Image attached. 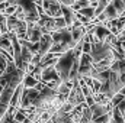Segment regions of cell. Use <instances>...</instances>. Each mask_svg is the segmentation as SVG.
<instances>
[{
	"label": "cell",
	"mask_w": 125,
	"mask_h": 123,
	"mask_svg": "<svg viewBox=\"0 0 125 123\" xmlns=\"http://www.w3.org/2000/svg\"><path fill=\"white\" fill-rule=\"evenodd\" d=\"M124 123H125V117H124Z\"/></svg>",
	"instance_id": "obj_34"
},
{
	"label": "cell",
	"mask_w": 125,
	"mask_h": 123,
	"mask_svg": "<svg viewBox=\"0 0 125 123\" xmlns=\"http://www.w3.org/2000/svg\"><path fill=\"white\" fill-rule=\"evenodd\" d=\"M38 93L39 91H38L35 87H31V88H25V87H23V90H22V96H21L19 109L26 110V109L32 107V103H33V100L36 98Z\"/></svg>",
	"instance_id": "obj_4"
},
{
	"label": "cell",
	"mask_w": 125,
	"mask_h": 123,
	"mask_svg": "<svg viewBox=\"0 0 125 123\" xmlns=\"http://www.w3.org/2000/svg\"><path fill=\"white\" fill-rule=\"evenodd\" d=\"M13 91H15V88H12V87H3V90L0 93V103L1 104H4V106H9V103H10V98H12V96H13Z\"/></svg>",
	"instance_id": "obj_13"
},
{
	"label": "cell",
	"mask_w": 125,
	"mask_h": 123,
	"mask_svg": "<svg viewBox=\"0 0 125 123\" xmlns=\"http://www.w3.org/2000/svg\"><path fill=\"white\" fill-rule=\"evenodd\" d=\"M52 45V38H51V33H42L41 39H39V51H38V55L42 57L45 55L48 51H50V46Z\"/></svg>",
	"instance_id": "obj_9"
},
{
	"label": "cell",
	"mask_w": 125,
	"mask_h": 123,
	"mask_svg": "<svg viewBox=\"0 0 125 123\" xmlns=\"http://www.w3.org/2000/svg\"><path fill=\"white\" fill-rule=\"evenodd\" d=\"M71 48H68L65 44H60V42H52V45L50 46V51L51 54H64L65 51H68Z\"/></svg>",
	"instance_id": "obj_15"
},
{
	"label": "cell",
	"mask_w": 125,
	"mask_h": 123,
	"mask_svg": "<svg viewBox=\"0 0 125 123\" xmlns=\"http://www.w3.org/2000/svg\"><path fill=\"white\" fill-rule=\"evenodd\" d=\"M54 25H55V31H57V29L65 28V22H64L62 16H60V18H54Z\"/></svg>",
	"instance_id": "obj_26"
},
{
	"label": "cell",
	"mask_w": 125,
	"mask_h": 123,
	"mask_svg": "<svg viewBox=\"0 0 125 123\" xmlns=\"http://www.w3.org/2000/svg\"><path fill=\"white\" fill-rule=\"evenodd\" d=\"M36 83H38V80H35L31 74H25V77H23V80H22V86H23L25 88L35 87V86H36Z\"/></svg>",
	"instance_id": "obj_19"
},
{
	"label": "cell",
	"mask_w": 125,
	"mask_h": 123,
	"mask_svg": "<svg viewBox=\"0 0 125 123\" xmlns=\"http://www.w3.org/2000/svg\"><path fill=\"white\" fill-rule=\"evenodd\" d=\"M89 55H90L93 64H97V62H100L102 60H106V58H114L111 45L106 42H100V41L90 42V54Z\"/></svg>",
	"instance_id": "obj_2"
},
{
	"label": "cell",
	"mask_w": 125,
	"mask_h": 123,
	"mask_svg": "<svg viewBox=\"0 0 125 123\" xmlns=\"http://www.w3.org/2000/svg\"><path fill=\"white\" fill-rule=\"evenodd\" d=\"M60 1V4H64V6H71V0H58Z\"/></svg>",
	"instance_id": "obj_30"
},
{
	"label": "cell",
	"mask_w": 125,
	"mask_h": 123,
	"mask_svg": "<svg viewBox=\"0 0 125 123\" xmlns=\"http://www.w3.org/2000/svg\"><path fill=\"white\" fill-rule=\"evenodd\" d=\"M44 13L50 18H60L61 16V4L58 0H42Z\"/></svg>",
	"instance_id": "obj_5"
},
{
	"label": "cell",
	"mask_w": 125,
	"mask_h": 123,
	"mask_svg": "<svg viewBox=\"0 0 125 123\" xmlns=\"http://www.w3.org/2000/svg\"><path fill=\"white\" fill-rule=\"evenodd\" d=\"M70 32H71V39L74 44H77L84 35H86V29L84 26H79V28H70Z\"/></svg>",
	"instance_id": "obj_14"
},
{
	"label": "cell",
	"mask_w": 125,
	"mask_h": 123,
	"mask_svg": "<svg viewBox=\"0 0 125 123\" xmlns=\"http://www.w3.org/2000/svg\"><path fill=\"white\" fill-rule=\"evenodd\" d=\"M22 90H23V86H22V84H19V86L15 88L13 96H12V98H10V103H9V106H12V107H15V109H19V103H21Z\"/></svg>",
	"instance_id": "obj_12"
},
{
	"label": "cell",
	"mask_w": 125,
	"mask_h": 123,
	"mask_svg": "<svg viewBox=\"0 0 125 123\" xmlns=\"http://www.w3.org/2000/svg\"><path fill=\"white\" fill-rule=\"evenodd\" d=\"M36 26L39 28V31L42 33H51V32L55 31V25H54V19L47 16L45 13H41L39 15V19L36 22Z\"/></svg>",
	"instance_id": "obj_7"
},
{
	"label": "cell",
	"mask_w": 125,
	"mask_h": 123,
	"mask_svg": "<svg viewBox=\"0 0 125 123\" xmlns=\"http://www.w3.org/2000/svg\"><path fill=\"white\" fill-rule=\"evenodd\" d=\"M86 6H90V1L89 0H74L73 3H71V9L74 10V12H77V10H80V9H83V7H86Z\"/></svg>",
	"instance_id": "obj_20"
},
{
	"label": "cell",
	"mask_w": 125,
	"mask_h": 123,
	"mask_svg": "<svg viewBox=\"0 0 125 123\" xmlns=\"http://www.w3.org/2000/svg\"><path fill=\"white\" fill-rule=\"evenodd\" d=\"M111 119L116 123H124V116L121 114V112L116 107H112V110H111Z\"/></svg>",
	"instance_id": "obj_21"
},
{
	"label": "cell",
	"mask_w": 125,
	"mask_h": 123,
	"mask_svg": "<svg viewBox=\"0 0 125 123\" xmlns=\"http://www.w3.org/2000/svg\"><path fill=\"white\" fill-rule=\"evenodd\" d=\"M6 110H7V106H4V104L0 103V119L3 117V114L6 113Z\"/></svg>",
	"instance_id": "obj_28"
},
{
	"label": "cell",
	"mask_w": 125,
	"mask_h": 123,
	"mask_svg": "<svg viewBox=\"0 0 125 123\" xmlns=\"http://www.w3.org/2000/svg\"><path fill=\"white\" fill-rule=\"evenodd\" d=\"M124 98H125V97L122 96V94H121V93H116V94H115V96H114V97H112V98L109 100V101H111V104H112V106L115 107V106H116V104H118L119 101H122Z\"/></svg>",
	"instance_id": "obj_25"
},
{
	"label": "cell",
	"mask_w": 125,
	"mask_h": 123,
	"mask_svg": "<svg viewBox=\"0 0 125 123\" xmlns=\"http://www.w3.org/2000/svg\"><path fill=\"white\" fill-rule=\"evenodd\" d=\"M7 33V25H6V16L0 13V35Z\"/></svg>",
	"instance_id": "obj_24"
},
{
	"label": "cell",
	"mask_w": 125,
	"mask_h": 123,
	"mask_svg": "<svg viewBox=\"0 0 125 123\" xmlns=\"http://www.w3.org/2000/svg\"><path fill=\"white\" fill-rule=\"evenodd\" d=\"M61 16H62V19H64V22H65V26L67 28H70L73 25V22L76 20V12L70 6L61 4Z\"/></svg>",
	"instance_id": "obj_10"
},
{
	"label": "cell",
	"mask_w": 125,
	"mask_h": 123,
	"mask_svg": "<svg viewBox=\"0 0 125 123\" xmlns=\"http://www.w3.org/2000/svg\"><path fill=\"white\" fill-rule=\"evenodd\" d=\"M71 87H73V83H70V81H64V83H60V86L57 87V94H60V96H64V97H67L68 96V93L71 90Z\"/></svg>",
	"instance_id": "obj_16"
},
{
	"label": "cell",
	"mask_w": 125,
	"mask_h": 123,
	"mask_svg": "<svg viewBox=\"0 0 125 123\" xmlns=\"http://www.w3.org/2000/svg\"><path fill=\"white\" fill-rule=\"evenodd\" d=\"M73 61H74V52H73V48L65 51L64 54H61L58 57L57 62L54 64V68L60 77L62 83L64 81H68V72H70V68L73 65Z\"/></svg>",
	"instance_id": "obj_1"
},
{
	"label": "cell",
	"mask_w": 125,
	"mask_h": 123,
	"mask_svg": "<svg viewBox=\"0 0 125 123\" xmlns=\"http://www.w3.org/2000/svg\"><path fill=\"white\" fill-rule=\"evenodd\" d=\"M93 62L89 54H83L79 57V78L80 77H90Z\"/></svg>",
	"instance_id": "obj_6"
},
{
	"label": "cell",
	"mask_w": 125,
	"mask_h": 123,
	"mask_svg": "<svg viewBox=\"0 0 125 123\" xmlns=\"http://www.w3.org/2000/svg\"><path fill=\"white\" fill-rule=\"evenodd\" d=\"M108 123H116V122H114L112 119H109V122H108Z\"/></svg>",
	"instance_id": "obj_31"
},
{
	"label": "cell",
	"mask_w": 125,
	"mask_h": 123,
	"mask_svg": "<svg viewBox=\"0 0 125 123\" xmlns=\"http://www.w3.org/2000/svg\"><path fill=\"white\" fill-rule=\"evenodd\" d=\"M1 90H3V86H1V84H0V93H1Z\"/></svg>",
	"instance_id": "obj_32"
},
{
	"label": "cell",
	"mask_w": 125,
	"mask_h": 123,
	"mask_svg": "<svg viewBox=\"0 0 125 123\" xmlns=\"http://www.w3.org/2000/svg\"><path fill=\"white\" fill-rule=\"evenodd\" d=\"M103 13H105V16H106V19L108 20H112V19H116L118 16H119V13L115 10V7L112 6V3H109L105 9H103Z\"/></svg>",
	"instance_id": "obj_17"
},
{
	"label": "cell",
	"mask_w": 125,
	"mask_h": 123,
	"mask_svg": "<svg viewBox=\"0 0 125 123\" xmlns=\"http://www.w3.org/2000/svg\"><path fill=\"white\" fill-rule=\"evenodd\" d=\"M16 7H18V6H15V4H10V6H7L4 10H1L0 13H1L3 16H12V15H15V12H16Z\"/></svg>",
	"instance_id": "obj_23"
},
{
	"label": "cell",
	"mask_w": 125,
	"mask_h": 123,
	"mask_svg": "<svg viewBox=\"0 0 125 123\" xmlns=\"http://www.w3.org/2000/svg\"><path fill=\"white\" fill-rule=\"evenodd\" d=\"M51 38H52V42H60V44H65L68 48H74V42L71 39V32L70 28H62V29H57V31L51 32Z\"/></svg>",
	"instance_id": "obj_3"
},
{
	"label": "cell",
	"mask_w": 125,
	"mask_h": 123,
	"mask_svg": "<svg viewBox=\"0 0 125 123\" xmlns=\"http://www.w3.org/2000/svg\"><path fill=\"white\" fill-rule=\"evenodd\" d=\"M115 107H116V109H118V110L121 112V114H122V116L125 117V98L122 100V101H119V103H118V104H116Z\"/></svg>",
	"instance_id": "obj_27"
},
{
	"label": "cell",
	"mask_w": 125,
	"mask_h": 123,
	"mask_svg": "<svg viewBox=\"0 0 125 123\" xmlns=\"http://www.w3.org/2000/svg\"><path fill=\"white\" fill-rule=\"evenodd\" d=\"M111 3H112V6L115 7V10L121 15L122 12L125 10V4H124V0H111Z\"/></svg>",
	"instance_id": "obj_22"
},
{
	"label": "cell",
	"mask_w": 125,
	"mask_h": 123,
	"mask_svg": "<svg viewBox=\"0 0 125 123\" xmlns=\"http://www.w3.org/2000/svg\"><path fill=\"white\" fill-rule=\"evenodd\" d=\"M0 49L7 52L10 57H12V41L9 38V33H4V35H0ZM13 58V57H12Z\"/></svg>",
	"instance_id": "obj_11"
},
{
	"label": "cell",
	"mask_w": 125,
	"mask_h": 123,
	"mask_svg": "<svg viewBox=\"0 0 125 123\" xmlns=\"http://www.w3.org/2000/svg\"><path fill=\"white\" fill-rule=\"evenodd\" d=\"M119 84L121 87H125V74H119Z\"/></svg>",
	"instance_id": "obj_29"
},
{
	"label": "cell",
	"mask_w": 125,
	"mask_h": 123,
	"mask_svg": "<svg viewBox=\"0 0 125 123\" xmlns=\"http://www.w3.org/2000/svg\"><path fill=\"white\" fill-rule=\"evenodd\" d=\"M77 13H80L82 16H84V18H87V19L92 20V19L94 18V7L93 6H86V7L77 10Z\"/></svg>",
	"instance_id": "obj_18"
},
{
	"label": "cell",
	"mask_w": 125,
	"mask_h": 123,
	"mask_svg": "<svg viewBox=\"0 0 125 123\" xmlns=\"http://www.w3.org/2000/svg\"><path fill=\"white\" fill-rule=\"evenodd\" d=\"M39 81L44 83V84H47L50 81H58L60 83L61 80H60V77H58V74H57V71H55L54 67H47V68L41 70V78H39Z\"/></svg>",
	"instance_id": "obj_8"
},
{
	"label": "cell",
	"mask_w": 125,
	"mask_h": 123,
	"mask_svg": "<svg viewBox=\"0 0 125 123\" xmlns=\"http://www.w3.org/2000/svg\"><path fill=\"white\" fill-rule=\"evenodd\" d=\"M3 1H4V0H0V3H3Z\"/></svg>",
	"instance_id": "obj_33"
}]
</instances>
